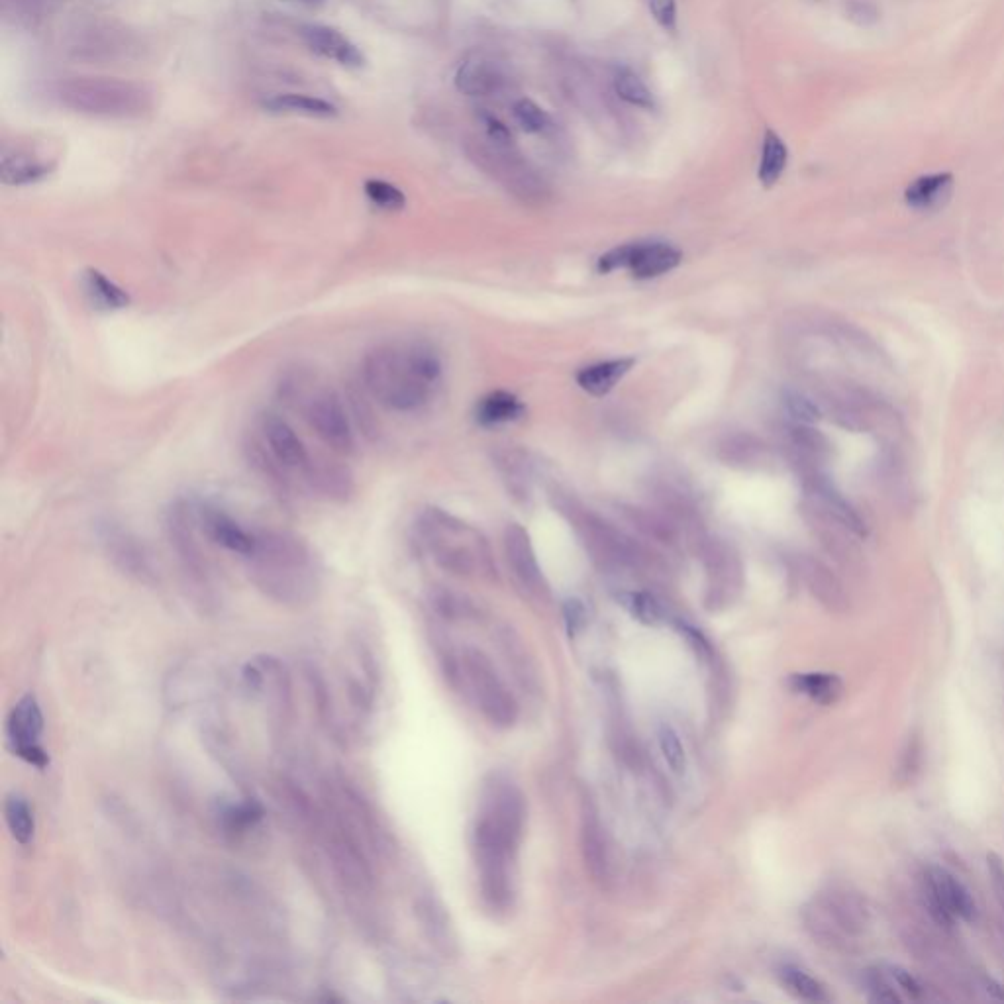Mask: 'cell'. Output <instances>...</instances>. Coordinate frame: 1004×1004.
<instances>
[{"label":"cell","instance_id":"29","mask_svg":"<svg viewBox=\"0 0 1004 1004\" xmlns=\"http://www.w3.org/2000/svg\"><path fill=\"white\" fill-rule=\"evenodd\" d=\"M954 185V175L952 173H934V175H924L916 179L912 185H908L904 193V201L912 208H932L938 206L948 199L952 193Z\"/></svg>","mask_w":1004,"mask_h":1004},{"label":"cell","instance_id":"47","mask_svg":"<svg viewBox=\"0 0 1004 1004\" xmlns=\"http://www.w3.org/2000/svg\"><path fill=\"white\" fill-rule=\"evenodd\" d=\"M922 897H924V904H926L930 916L940 926H944V928L954 926L955 916L952 914V910L942 901V897L938 895V891L932 887V883L926 877H922Z\"/></svg>","mask_w":1004,"mask_h":1004},{"label":"cell","instance_id":"8","mask_svg":"<svg viewBox=\"0 0 1004 1004\" xmlns=\"http://www.w3.org/2000/svg\"><path fill=\"white\" fill-rule=\"evenodd\" d=\"M453 679H463L477 708L495 728H512L518 718V704L502 681L491 657L477 648H465L453 661Z\"/></svg>","mask_w":1004,"mask_h":1004},{"label":"cell","instance_id":"33","mask_svg":"<svg viewBox=\"0 0 1004 1004\" xmlns=\"http://www.w3.org/2000/svg\"><path fill=\"white\" fill-rule=\"evenodd\" d=\"M526 414V406L514 395L497 391L487 395L477 406V422L481 426H499L506 422H516Z\"/></svg>","mask_w":1004,"mask_h":1004},{"label":"cell","instance_id":"1","mask_svg":"<svg viewBox=\"0 0 1004 1004\" xmlns=\"http://www.w3.org/2000/svg\"><path fill=\"white\" fill-rule=\"evenodd\" d=\"M246 452L255 471L281 493H287L293 481H302L328 499H346L352 493L348 471L336 461L310 452L301 434L279 412L257 414Z\"/></svg>","mask_w":1004,"mask_h":1004},{"label":"cell","instance_id":"32","mask_svg":"<svg viewBox=\"0 0 1004 1004\" xmlns=\"http://www.w3.org/2000/svg\"><path fill=\"white\" fill-rule=\"evenodd\" d=\"M4 820L10 836L20 846H30L36 836L34 808L20 793H10L4 801Z\"/></svg>","mask_w":1004,"mask_h":1004},{"label":"cell","instance_id":"6","mask_svg":"<svg viewBox=\"0 0 1004 1004\" xmlns=\"http://www.w3.org/2000/svg\"><path fill=\"white\" fill-rule=\"evenodd\" d=\"M524 832L479 812L473 826V857L483 903L493 912H508L514 904V863Z\"/></svg>","mask_w":1004,"mask_h":1004},{"label":"cell","instance_id":"44","mask_svg":"<svg viewBox=\"0 0 1004 1004\" xmlns=\"http://www.w3.org/2000/svg\"><path fill=\"white\" fill-rule=\"evenodd\" d=\"M620 601L638 620L646 624H657L665 618L663 606L650 593H624L620 595Z\"/></svg>","mask_w":1004,"mask_h":1004},{"label":"cell","instance_id":"20","mask_svg":"<svg viewBox=\"0 0 1004 1004\" xmlns=\"http://www.w3.org/2000/svg\"><path fill=\"white\" fill-rule=\"evenodd\" d=\"M55 163L30 150H6L0 157V177L4 185L22 187L46 179Z\"/></svg>","mask_w":1004,"mask_h":1004},{"label":"cell","instance_id":"27","mask_svg":"<svg viewBox=\"0 0 1004 1004\" xmlns=\"http://www.w3.org/2000/svg\"><path fill=\"white\" fill-rule=\"evenodd\" d=\"M634 363L636 361L632 357H622L583 367L577 373V383L585 393L593 397H604L628 375Z\"/></svg>","mask_w":1004,"mask_h":1004},{"label":"cell","instance_id":"13","mask_svg":"<svg viewBox=\"0 0 1004 1004\" xmlns=\"http://www.w3.org/2000/svg\"><path fill=\"white\" fill-rule=\"evenodd\" d=\"M681 263V253L667 244H626L604 253L599 269L610 273L630 269L636 279H653L673 271Z\"/></svg>","mask_w":1004,"mask_h":1004},{"label":"cell","instance_id":"18","mask_svg":"<svg viewBox=\"0 0 1004 1004\" xmlns=\"http://www.w3.org/2000/svg\"><path fill=\"white\" fill-rule=\"evenodd\" d=\"M242 681L251 695L275 704L283 710L289 704L291 685L285 665L271 655H259L250 659L242 669Z\"/></svg>","mask_w":1004,"mask_h":1004},{"label":"cell","instance_id":"41","mask_svg":"<svg viewBox=\"0 0 1004 1004\" xmlns=\"http://www.w3.org/2000/svg\"><path fill=\"white\" fill-rule=\"evenodd\" d=\"M363 191L367 199L373 202L377 208L387 210V212H399L406 206V197L399 187L383 181V179H369L363 185Z\"/></svg>","mask_w":1004,"mask_h":1004},{"label":"cell","instance_id":"26","mask_svg":"<svg viewBox=\"0 0 1004 1004\" xmlns=\"http://www.w3.org/2000/svg\"><path fill=\"white\" fill-rule=\"evenodd\" d=\"M718 457L732 467L759 469L769 459L767 446L750 432H738L726 436L718 444Z\"/></svg>","mask_w":1004,"mask_h":1004},{"label":"cell","instance_id":"39","mask_svg":"<svg viewBox=\"0 0 1004 1004\" xmlns=\"http://www.w3.org/2000/svg\"><path fill=\"white\" fill-rule=\"evenodd\" d=\"M922 753H924L922 738L918 732H912L904 742L903 750L899 755V763L895 769V781L901 787L914 783V779L918 777L920 767H922Z\"/></svg>","mask_w":1004,"mask_h":1004},{"label":"cell","instance_id":"43","mask_svg":"<svg viewBox=\"0 0 1004 1004\" xmlns=\"http://www.w3.org/2000/svg\"><path fill=\"white\" fill-rule=\"evenodd\" d=\"M657 744H659V750L663 753V759L667 761V765L675 773H683L687 767V755H685V748L679 740V734L669 724L659 726Z\"/></svg>","mask_w":1004,"mask_h":1004},{"label":"cell","instance_id":"36","mask_svg":"<svg viewBox=\"0 0 1004 1004\" xmlns=\"http://www.w3.org/2000/svg\"><path fill=\"white\" fill-rule=\"evenodd\" d=\"M795 691L820 704L836 703L842 695V681L832 673H803L791 679Z\"/></svg>","mask_w":1004,"mask_h":1004},{"label":"cell","instance_id":"23","mask_svg":"<svg viewBox=\"0 0 1004 1004\" xmlns=\"http://www.w3.org/2000/svg\"><path fill=\"white\" fill-rule=\"evenodd\" d=\"M924 877L932 883V887L938 891V895L952 910L955 918H961L965 922H973L977 918V904L973 901L971 893L950 871L934 865L926 871Z\"/></svg>","mask_w":1004,"mask_h":1004},{"label":"cell","instance_id":"19","mask_svg":"<svg viewBox=\"0 0 1004 1004\" xmlns=\"http://www.w3.org/2000/svg\"><path fill=\"white\" fill-rule=\"evenodd\" d=\"M301 36L304 44L310 50L326 57V59H332V61L346 65V67H363L365 65V55L353 44L350 38H346L336 28H330L324 24H306L301 28Z\"/></svg>","mask_w":1004,"mask_h":1004},{"label":"cell","instance_id":"14","mask_svg":"<svg viewBox=\"0 0 1004 1004\" xmlns=\"http://www.w3.org/2000/svg\"><path fill=\"white\" fill-rule=\"evenodd\" d=\"M193 506H195L197 526L206 540H210L224 552L238 555L240 559H244L251 552L255 540V528L246 526L234 514H230L226 508L218 504L199 502Z\"/></svg>","mask_w":1004,"mask_h":1004},{"label":"cell","instance_id":"52","mask_svg":"<svg viewBox=\"0 0 1004 1004\" xmlns=\"http://www.w3.org/2000/svg\"><path fill=\"white\" fill-rule=\"evenodd\" d=\"M563 610H565V620H567L569 630L577 632L583 626V622H585V608H583V604L579 603V601H569V603L565 604Z\"/></svg>","mask_w":1004,"mask_h":1004},{"label":"cell","instance_id":"37","mask_svg":"<svg viewBox=\"0 0 1004 1004\" xmlns=\"http://www.w3.org/2000/svg\"><path fill=\"white\" fill-rule=\"evenodd\" d=\"M787 448L803 463L804 467L814 465L826 453V440L808 424H797L787 428Z\"/></svg>","mask_w":1004,"mask_h":1004},{"label":"cell","instance_id":"49","mask_svg":"<svg viewBox=\"0 0 1004 1004\" xmlns=\"http://www.w3.org/2000/svg\"><path fill=\"white\" fill-rule=\"evenodd\" d=\"M650 10L655 22L667 30H677V2L675 0H650Z\"/></svg>","mask_w":1004,"mask_h":1004},{"label":"cell","instance_id":"34","mask_svg":"<svg viewBox=\"0 0 1004 1004\" xmlns=\"http://www.w3.org/2000/svg\"><path fill=\"white\" fill-rule=\"evenodd\" d=\"M787 161H789V151H787L785 142L773 130L767 128L765 136H763L761 163H759V171H757L759 183L765 189H771L773 185H777V181L781 179V175L787 167Z\"/></svg>","mask_w":1004,"mask_h":1004},{"label":"cell","instance_id":"54","mask_svg":"<svg viewBox=\"0 0 1004 1004\" xmlns=\"http://www.w3.org/2000/svg\"><path fill=\"white\" fill-rule=\"evenodd\" d=\"M285 2H304V4H314V2H320V0H285Z\"/></svg>","mask_w":1004,"mask_h":1004},{"label":"cell","instance_id":"24","mask_svg":"<svg viewBox=\"0 0 1004 1004\" xmlns=\"http://www.w3.org/2000/svg\"><path fill=\"white\" fill-rule=\"evenodd\" d=\"M808 489L824 506L828 516H832L836 522L846 526L850 532H854L855 536L863 538L867 534L865 522L861 520L857 510L826 479H822L818 475L808 477Z\"/></svg>","mask_w":1004,"mask_h":1004},{"label":"cell","instance_id":"22","mask_svg":"<svg viewBox=\"0 0 1004 1004\" xmlns=\"http://www.w3.org/2000/svg\"><path fill=\"white\" fill-rule=\"evenodd\" d=\"M801 575L808 591L814 595V599L822 606H826L832 612H844L848 606L846 593L840 585V581L834 577V573L822 565L820 561L812 557H804L801 561Z\"/></svg>","mask_w":1004,"mask_h":1004},{"label":"cell","instance_id":"46","mask_svg":"<svg viewBox=\"0 0 1004 1004\" xmlns=\"http://www.w3.org/2000/svg\"><path fill=\"white\" fill-rule=\"evenodd\" d=\"M783 408L787 410V414L797 422V424H814L820 420V408L810 401L808 397H804L803 393L799 391H793V389H787L783 391Z\"/></svg>","mask_w":1004,"mask_h":1004},{"label":"cell","instance_id":"7","mask_svg":"<svg viewBox=\"0 0 1004 1004\" xmlns=\"http://www.w3.org/2000/svg\"><path fill=\"white\" fill-rule=\"evenodd\" d=\"M555 508L571 522L589 555L608 571H632L648 563L646 550L620 528L573 497L555 493Z\"/></svg>","mask_w":1004,"mask_h":1004},{"label":"cell","instance_id":"16","mask_svg":"<svg viewBox=\"0 0 1004 1004\" xmlns=\"http://www.w3.org/2000/svg\"><path fill=\"white\" fill-rule=\"evenodd\" d=\"M504 553L508 567L518 583L536 599L548 597V583L538 563L532 540L520 524H508L504 530Z\"/></svg>","mask_w":1004,"mask_h":1004},{"label":"cell","instance_id":"10","mask_svg":"<svg viewBox=\"0 0 1004 1004\" xmlns=\"http://www.w3.org/2000/svg\"><path fill=\"white\" fill-rule=\"evenodd\" d=\"M165 532L167 540L173 553L177 555L179 567L183 571V577L187 585H191L193 593L201 599L204 604H212L214 601V579H212V569L202 553L199 540H197V518H195V506L187 504L185 501H175L171 508L167 510L165 518Z\"/></svg>","mask_w":1004,"mask_h":1004},{"label":"cell","instance_id":"25","mask_svg":"<svg viewBox=\"0 0 1004 1004\" xmlns=\"http://www.w3.org/2000/svg\"><path fill=\"white\" fill-rule=\"evenodd\" d=\"M501 71L485 59H469L455 73V87L467 97H487L501 89Z\"/></svg>","mask_w":1004,"mask_h":1004},{"label":"cell","instance_id":"21","mask_svg":"<svg viewBox=\"0 0 1004 1004\" xmlns=\"http://www.w3.org/2000/svg\"><path fill=\"white\" fill-rule=\"evenodd\" d=\"M265 810L255 799H238L220 803L214 810V820L218 830L232 840H240L248 836L251 830L263 820Z\"/></svg>","mask_w":1004,"mask_h":1004},{"label":"cell","instance_id":"53","mask_svg":"<svg viewBox=\"0 0 1004 1004\" xmlns=\"http://www.w3.org/2000/svg\"><path fill=\"white\" fill-rule=\"evenodd\" d=\"M985 985H987V991H989V993H991V995H995V997H997V999H1001V1001H1004V989H1003V985H999V983H995V981H993V979H989V981H985Z\"/></svg>","mask_w":1004,"mask_h":1004},{"label":"cell","instance_id":"5","mask_svg":"<svg viewBox=\"0 0 1004 1004\" xmlns=\"http://www.w3.org/2000/svg\"><path fill=\"white\" fill-rule=\"evenodd\" d=\"M279 395L326 448L338 455L353 453L350 414L340 393L326 379L308 369H293L281 379Z\"/></svg>","mask_w":1004,"mask_h":1004},{"label":"cell","instance_id":"50","mask_svg":"<svg viewBox=\"0 0 1004 1004\" xmlns=\"http://www.w3.org/2000/svg\"><path fill=\"white\" fill-rule=\"evenodd\" d=\"M987 869L991 875L993 889L997 893V899L1004 908V861L997 854L987 855Z\"/></svg>","mask_w":1004,"mask_h":1004},{"label":"cell","instance_id":"51","mask_svg":"<svg viewBox=\"0 0 1004 1004\" xmlns=\"http://www.w3.org/2000/svg\"><path fill=\"white\" fill-rule=\"evenodd\" d=\"M891 975L910 999L922 997V985L918 983V979L912 973H908L903 967H891Z\"/></svg>","mask_w":1004,"mask_h":1004},{"label":"cell","instance_id":"35","mask_svg":"<svg viewBox=\"0 0 1004 1004\" xmlns=\"http://www.w3.org/2000/svg\"><path fill=\"white\" fill-rule=\"evenodd\" d=\"M626 518L646 536H650L657 542L663 544H673L679 536V526L661 510H650V508H626L624 510Z\"/></svg>","mask_w":1004,"mask_h":1004},{"label":"cell","instance_id":"3","mask_svg":"<svg viewBox=\"0 0 1004 1004\" xmlns=\"http://www.w3.org/2000/svg\"><path fill=\"white\" fill-rule=\"evenodd\" d=\"M242 561L251 583L273 603L304 608L320 591V563L310 546L291 532L255 528L251 552Z\"/></svg>","mask_w":1004,"mask_h":1004},{"label":"cell","instance_id":"42","mask_svg":"<svg viewBox=\"0 0 1004 1004\" xmlns=\"http://www.w3.org/2000/svg\"><path fill=\"white\" fill-rule=\"evenodd\" d=\"M418 912L422 914V922L426 924V930L430 932V938L434 940V944L448 948L452 944V934H450V926H446V916L438 903L432 899L422 901L418 906Z\"/></svg>","mask_w":1004,"mask_h":1004},{"label":"cell","instance_id":"15","mask_svg":"<svg viewBox=\"0 0 1004 1004\" xmlns=\"http://www.w3.org/2000/svg\"><path fill=\"white\" fill-rule=\"evenodd\" d=\"M101 540L104 552L124 575L146 585L157 581L150 553L128 530L114 524H106L102 528Z\"/></svg>","mask_w":1004,"mask_h":1004},{"label":"cell","instance_id":"4","mask_svg":"<svg viewBox=\"0 0 1004 1004\" xmlns=\"http://www.w3.org/2000/svg\"><path fill=\"white\" fill-rule=\"evenodd\" d=\"M416 534L422 550L440 569L469 579L495 577V561L487 538L446 510L426 508L418 516Z\"/></svg>","mask_w":1004,"mask_h":1004},{"label":"cell","instance_id":"45","mask_svg":"<svg viewBox=\"0 0 1004 1004\" xmlns=\"http://www.w3.org/2000/svg\"><path fill=\"white\" fill-rule=\"evenodd\" d=\"M512 110H514V118L520 124V128L530 134H540L550 126L548 112L530 99H520V101L514 102Z\"/></svg>","mask_w":1004,"mask_h":1004},{"label":"cell","instance_id":"30","mask_svg":"<svg viewBox=\"0 0 1004 1004\" xmlns=\"http://www.w3.org/2000/svg\"><path fill=\"white\" fill-rule=\"evenodd\" d=\"M83 289L91 304L99 310H122L130 304V295L112 279H108L99 269H87L83 273Z\"/></svg>","mask_w":1004,"mask_h":1004},{"label":"cell","instance_id":"12","mask_svg":"<svg viewBox=\"0 0 1004 1004\" xmlns=\"http://www.w3.org/2000/svg\"><path fill=\"white\" fill-rule=\"evenodd\" d=\"M46 728V718L38 699L28 693L12 706L6 718V738L14 755L36 769L50 765V755L40 744Z\"/></svg>","mask_w":1004,"mask_h":1004},{"label":"cell","instance_id":"40","mask_svg":"<svg viewBox=\"0 0 1004 1004\" xmlns=\"http://www.w3.org/2000/svg\"><path fill=\"white\" fill-rule=\"evenodd\" d=\"M614 89H616V95L622 101L628 102V104H634V106H640V108H653L655 106L652 91L632 71L618 73V77L614 81Z\"/></svg>","mask_w":1004,"mask_h":1004},{"label":"cell","instance_id":"38","mask_svg":"<svg viewBox=\"0 0 1004 1004\" xmlns=\"http://www.w3.org/2000/svg\"><path fill=\"white\" fill-rule=\"evenodd\" d=\"M779 975H781L783 985L795 997L808 1001V1003H828L830 1001V995L826 993L824 985L820 981H816L812 975H808L803 969L793 967V965H785Z\"/></svg>","mask_w":1004,"mask_h":1004},{"label":"cell","instance_id":"31","mask_svg":"<svg viewBox=\"0 0 1004 1004\" xmlns=\"http://www.w3.org/2000/svg\"><path fill=\"white\" fill-rule=\"evenodd\" d=\"M263 108L273 114H299V116H310V118L338 116V108L332 102L318 99V97L297 95V93L275 95L269 101L263 102Z\"/></svg>","mask_w":1004,"mask_h":1004},{"label":"cell","instance_id":"48","mask_svg":"<svg viewBox=\"0 0 1004 1004\" xmlns=\"http://www.w3.org/2000/svg\"><path fill=\"white\" fill-rule=\"evenodd\" d=\"M865 985H867L871 1001H875V1003H901L903 1001L895 993V989L889 985V981L881 975V971H877V969L867 971Z\"/></svg>","mask_w":1004,"mask_h":1004},{"label":"cell","instance_id":"28","mask_svg":"<svg viewBox=\"0 0 1004 1004\" xmlns=\"http://www.w3.org/2000/svg\"><path fill=\"white\" fill-rule=\"evenodd\" d=\"M497 467L501 469L502 479L516 499H528L530 497V487H532V461L528 453L520 450H506L497 455Z\"/></svg>","mask_w":1004,"mask_h":1004},{"label":"cell","instance_id":"9","mask_svg":"<svg viewBox=\"0 0 1004 1004\" xmlns=\"http://www.w3.org/2000/svg\"><path fill=\"white\" fill-rule=\"evenodd\" d=\"M61 102L77 112L130 118L150 106V93L130 81L118 79H73L61 85Z\"/></svg>","mask_w":1004,"mask_h":1004},{"label":"cell","instance_id":"2","mask_svg":"<svg viewBox=\"0 0 1004 1004\" xmlns=\"http://www.w3.org/2000/svg\"><path fill=\"white\" fill-rule=\"evenodd\" d=\"M442 361L424 342H387L365 353L361 383L367 395L393 412H416L434 399Z\"/></svg>","mask_w":1004,"mask_h":1004},{"label":"cell","instance_id":"17","mask_svg":"<svg viewBox=\"0 0 1004 1004\" xmlns=\"http://www.w3.org/2000/svg\"><path fill=\"white\" fill-rule=\"evenodd\" d=\"M581 854L591 879L606 887L612 881V854L601 814L589 799L581 810Z\"/></svg>","mask_w":1004,"mask_h":1004},{"label":"cell","instance_id":"11","mask_svg":"<svg viewBox=\"0 0 1004 1004\" xmlns=\"http://www.w3.org/2000/svg\"><path fill=\"white\" fill-rule=\"evenodd\" d=\"M704 569H706V603L710 608H722L738 597L744 583V569L740 555L720 538L701 540Z\"/></svg>","mask_w":1004,"mask_h":1004}]
</instances>
